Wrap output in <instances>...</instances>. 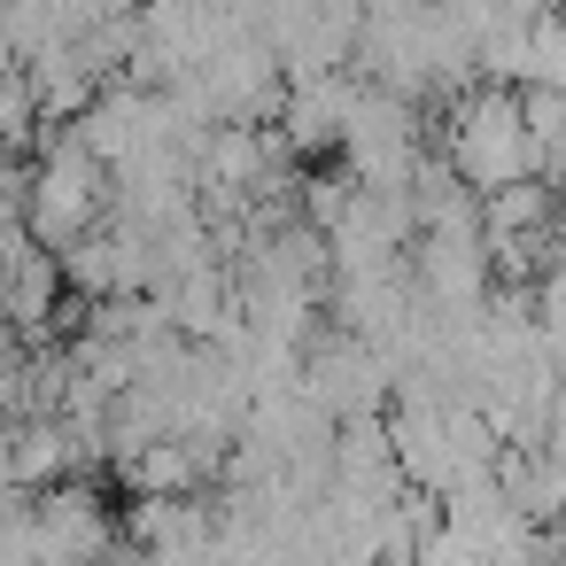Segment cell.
I'll return each instance as SVG.
<instances>
[{"mask_svg": "<svg viewBox=\"0 0 566 566\" xmlns=\"http://www.w3.org/2000/svg\"><path fill=\"white\" fill-rule=\"evenodd\" d=\"M109 551H117L109 504H102L94 489L48 481L40 504H32V558H40V566H102Z\"/></svg>", "mask_w": 566, "mask_h": 566, "instance_id": "3", "label": "cell"}, {"mask_svg": "<svg viewBox=\"0 0 566 566\" xmlns=\"http://www.w3.org/2000/svg\"><path fill=\"white\" fill-rule=\"evenodd\" d=\"M450 164H458V179H473L481 195H489V187H512V179H543L512 94H481V102H465V109H458Z\"/></svg>", "mask_w": 566, "mask_h": 566, "instance_id": "2", "label": "cell"}, {"mask_svg": "<svg viewBox=\"0 0 566 566\" xmlns=\"http://www.w3.org/2000/svg\"><path fill=\"white\" fill-rule=\"evenodd\" d=\"M102 202H109V171H102L78 140H63V148H48L40 171H32L24 233H32L40 249H71L86 226H102Z\"/></svg>", "mask_w": 566, "mask_h": 566, "instance_id": "1", "label": "cell"}]
</instances>
